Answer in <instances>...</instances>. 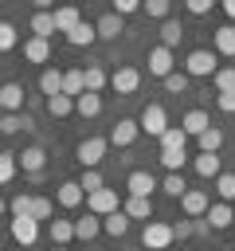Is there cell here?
<instances>
[{
  "label": "cell",
  "mask_w": 235,
  "mask_h": 251,
  "mask_svg": "<svg viewBox=\"0 0 235 251\" xmlns=\"http://www.w3.org/2000/svg\"><path fill=\"white\" fill-rule=\"evenodd\" d=\"M192 169H196L204 180H215V176L223 173V169H219V153H200V157L192 161Z\"/></svg>",
  "instance_id": "obj_22"
},
{
  "label": "cell",
  "mask_w": 235,
  "mask_h": 251,
  "mask_svg": "<svg viewBox=\"0 0 235 251\" xmlns=\"http://www.w3.org/2000/svg\"><path fill=\"white\" fill-rule=\"evenodd\" d=\"M20 126H24V133H31V129H35V118H31V114H24V110H20Z\"/></svg>",
  "instance_id": "obj_52"
},
{
  "label": "cell",
  "mask_w": 235,
  "mask_h": 251,
  "mask_svg": "<svg viewBox=\"0 0 235 251\" xmlns=\"http://www.w3.org/2000/svg\"><path fill=\"white\" fill-rule=\"evenodd\" d=\"M110 86H114L118 94H133V90L141 86V71H137V67H118V71L110 75Z\"/></svg>",
  "instance_id": "obj_9"
},
{
  "label": "cell",
  "mask_w": 235,
  "mask_h": 251,
  "mask_svg": "<svg viewBox=\"0 0 235 251\" xmlns=\"http://www.w3.org/2000/svg\"><path fill=\"white\" fill-rule=\"evenodd\" d=\"M137 133H141V126H137L133 118H118V122H114V129H110V145L125 149V145H133V141H137Z\"/></svg>",
  "instance_id": "obj_5"
},
{
  "label": "cell",
  "mask_w": 235,
  "mask_h": 251,
  "mask_svg": "<svg viewBox=\"0 0 235 251\" xmlns=\"http://www.w3.org/2000/svg\"><path fill=\"white\" fill-rule=\"evenodd\" d=\"M212 126V118H208V110H188L184 118H180V129L188 133V137H200L204 129Z\"/></svg>",
  "instance_id": "obj_16"
},
{
  "label": "cell",
  "mask_w": 235,
  "mask_h": 251,
  "mask_svg": "<svg viewBox=\"0 0 235 251\" xmlns=\"http://www.w3.org/2000/svg\"><path fill=\"white\" fill-rule=\"evenodd\" d=\"M172 239H176V235H172V224H164V220H145L141 243H145L149 251H164V247H168Z\"/></svg>",
  "instance_id": "obj_2"
},
{
  "label": "cell",
  "mask_w": 235,
  "mask_h": 251,
  "mask_svg": "<svg viewBox=\"0 0 235 251\" xmlns=\"http://www.w3.org/2000/svg\"><path fill=\"white\" fill-rule=\"evenodd\" d=\"M24 59H27V63H47V59H51V43L39 39V35L24 39Z\"/></svg>",
  "instance_id": "obj_19"
},
{
  "label": "cell",
  "mask_w": 235,
  "mask_h": 251,
  "mask_svg": "<svg viewBox=\"0 0 235 251\" xmlns=\"http://www.w3.org/2000/svg\"><path fill=\"white\" fill-rule=\"evenodd\" d=\"M16 153H0V184H8L12 176H16Z\"/></svg>",
  "instance_id": "obj_44"
},
{
  "label": "cell",
  "mask_w": 235,
  "mask_h": 251,
  "mask_svg": "<svg viewBox=\"0 0 235 251\" xmlns=\"http://www.w3.org/2000/svg\"><path fill=\"white\" fill-rule=\"evenodd\" d=\"M51 212H55V204L47 196H31V220H51Z\"/></svg>",
  "instance_id": "obj_41"
},
{
  "label": "cell",
  "mask_w": 235,
  "mask_h": 251,
  "mask_svg": "<svg viewBox=\"0 0 235 251\" xmlns=\"http://www.w3.org/2000/svg\"><path fill=\"white\" fill-rule=\"evenodd\" d=\"M204 220H208L215 231H223V227H231V220H235V216H231V204H227V200H219V204H208Z\"/></svg>",
  "instance_id": "obj_17"
},
{
  "label": "cell",
  "mask_w": 235,
  "mask_h": 251,
  "mask_svg": "<svg viewBox=\"0 0 235 251\" xmlns=\"http://www.w3.org/2000/svg\"><path fill=\"white\" fill-rule=\"evenodd\" d=\"M12 239H16L20 247H31V243L39 239V220H31V216H16V220H12Z\"/></svg>",
  "instance_id": "obj_8"
},
{
  "label": "cell",
  "mask_w": 235,
  "mask_h": 251,
  "mask_svg": "<svg viewBox=\"0 0 235 251\" xmlns=\"http://www.w3.org/2000/svg\"><path fill=\"white\" fill-rule=\"evenodd\" d=\"M212 4H215V0H184V8H188L192 16H208V12H212Z\"/></svg>",
  "instance_id": "obj_50"
},
{
  "label": "cell",
  "mask_w": 235,
  "mask_h": 251,
  "mask_svg": "<svg viewBox=\"0 0 235 251\" xmlns=\"http://www.w3.org/2000/svg\"><path fill=\"white\" fill-rule=\"evenodd\" d=\"M180 39H184L180 20H161V43H164V47H176Z\"/></svg>",
  "instance_id": "obj_30"
},
{
  "label": "cell",
  "mask_w": 235,
  "mask_h": 251,
  "mask_svg": "<svg viewBox=\"0 0 235 251\" xmlns=\"http://www.w3.org/2000/svg\"><path fill=\"white\" fill-rule=\"evenodd\" d=\"M219 4H223V12H227V16L235 20V0H219Z\"/></svg>",
  "instance_id": "obj_54"
},
{
  "label": "cell",
  "mask_w": 235,
  "mask_h": 251,
  "mask_svg": "<svg viewBox=\"0 0 235 251\" xmlns=\"http://www.w3.org/2000/svg\"><path fill=\"white\" fill-rule=\"evenodd\" d=\"M31 4H35L39 12H51V4H55V0H31Z\"/></svg>",
  "instance_id": "obj_53"
},
{
  "label": "cell",
  "mask_w": 235,
  "mask_h": 251,
  "mask_svg": "<svg viewBox=\"0 0 235 251\" xmlns=\"http://www.w3.org/2000/svg\"><path fill=\"white\" fill-rule=\"evenodd\" d=\"M78 184H82V192H94V188H106V184H102V173H98V169H82V180H78Z\"/></svg>",
  "instance_id": "obj_45"
},
{
  "label": "cell",
  "mask_w": 235,
  "mask_h": 251,
  "mask_svg": "<svg viewBox=\"0 0 235 251\" xmlns=\"http://www.w3.org/2000/svg\"><path fill=\"white\" fill-rule=\"evenodd\" d=\"M102 231H106V235H114V239H121V235L129 231V216H125L121 208H114L110 216H102Z\"/></svg>",
  "instance_id": "obj_20"
},
{
  "label": "cell",
  "mask_w": 235,
  "mask_h": 251,
  "mask_svg": "<svg viewBox=\"0 0 235 251\" xmlns=\"http://www.w3.org/2000/svg\"><path fill=\"white\" fill-rule=\"evenodd\" d=\"M31 35H39V39H51V35H55V8L31 16Z\"/></svg>",
  "instance_id": "obj_25"
},
{
  "label": "cell",
  "mask_w": 235,
  "mask_h": 251,
  "mask_svg": "<svg viewBox=\"0 0 235 251\" xmlns=\"http://www.w3.org/2000/svg\"><path fill=\"white\" fill-rule=\"evenodd\" d=\"M20 4H24V0H20Z\"/></svg>",
  "instance_id": "obj_59"
},
{
  "label": "cell",
  "mask_w": 235,
  "mask_h": 251,
  "mask_svg": "<svg viewBox=\"0 0 235 251\" xmlns=\"http://www.w3.org/2000/svg\"><path fill=\"white\" fill-rule=\"evenodd\" d=\"M8 208H12V216H31V196H27V192H20V196H12V200H8Z\"/></svg>",
  "instance_id": "obj_46"
},
{
  "label": "cell",
  "mask_w": 235,
  "mask_h": 251,
  "mask_svg": "<svg viewBox=\"0 0 235 251\" xmlns=\"http://www.w3.org/2000/svg\"><path fill=\"white\" fill-rule=\"evenodd\" d=\"M70 110H74V98H70V94H51V98H47V114H51V118H67Z\"/></svg>",
  "instance_id": "obj_32"
},
{
  "label": "cell",
  "mask_w": 235,
  "mask_h": 251,
  "mask_svg": "<svg viewBox=\"0 0 235 251\" xmlns=\"http://www.w3.org/2000/svg\"><path fill=\"white\" fill-rule=\"evenodd\" d=\"M184 141H188V133H184L180 126H168V129L161 133V149H184Z\"/></svg>",
  "instance_id": "obj_35"
},
{
  "label": "cell",
  "mask_w": 235,
  "mask_h": 251,
  "mask_svg": "<svg viewBox=\"0 0 235 251\" xmlns=\"http://www.w3.org/2000/svg\"><path fill=\"white\" fill-rule=\"evenodd\" d=\"M86 90V78H82V71L74 67V71H63V94H70V98H78Z\"/></svg>",
  "instance_id": "obj_31"
},
{
  "label": "cell",
  "mask_w": 235,
  "mask_h": 251,
  "mask_svg": "<svg viewBox=\"0 0 235 251\" xmlns=\"http://www.w3.org/2000/svg\"><path fill=\"white\" fill-rule=\"evenodd\" d=\"M180 208H184V216H204L208 212V192H200V188H184V196H180Z\"/></svg>",
  "instance_id": "obj_14"
},
{
  "label": "cell",
  "mask_w": 235,
  "mask_h": 251,
  "mask_svg": "<svg viewBox=\"0 0 235 251\" xmlns=\"http://www.w3.org/2000/svg\"><path fill=\"white\" fill-rule=\"evenodd\" d=\"M212 51H215V55L235 59V24H223V27H215V31H212Z\"/></svg>",
  "instance_id": "obj_12"
},
{
  "label": "cell",
  "mask_w": 235,
  "mask_h": 251,
  "mask_svg": "<svg viewBox=\"0 0 235 251\" xmlns=\"http://www.w3.org/2000/svg\"><path fill=\"white\" fill-rule=\"evenodd\" d=\"M86 208L94 216H110L118 208V192L114 188H94V192H86Z\"/></svg>",
  "instance_id": "obj_7"
},
{
  "label": "cell",
  "mask_w": 235,
  "mask_h": 251,
  "mask_svg": "<svg viewBox=\"0 0 235 251\" xmlns=\"http://www.w3.org/2000/svg\"><path fill=\"white\" fill-rule=\"evenodd\" d=\"M0 20H4V16H0Z\"/></svg>",
  "instance_id": "obj_58"
},
{
  "label": "cell",
  "mask_w": 235,
  "mask_h": 251,
  "mask_svg": "<svg viewBox=\"0 0 235 251\" xmlns=\"http://www.w3.org/2000/svg\"><path fill=\"white\" fill-rule=\"evenodd\" d=\"M82 78H86V90H94V94H98V90H102V86L110 82V75H106L102 67H94V63H90V67L82 71Z\"/></svg>",
  "instance_id": "obj_34"
},
{
  "label": "cell",
  "mask_w": 235,
  "mask_h": 251,
  "mask_svg": "<svg viewBox=\"0 0 235 251\" xmlns=\"http://www.w3.org/2000/svg\"><path fill=\"white\" fill-rule=\"evenodd\" d=\"M149 75H157V78H164V75H172V47H164V43H157V47L149 51Z\"/></svg>",
  "instance_id": "obj_11"
},
{
  "label": "cell",
  "mask_w": 235,
  "mask_h": 251,
  "mask_svg": "<svg viewBox=\"0 0 235 251\" xmlns=\"http://www.w3.org/2000/svg\"><path fill=\"white\" fill-rule=\"evenodd\" d=\"M94 31H98V39H118V35H121V16H118V12H106V16L94 24Z\"/></svg>",
  "instance_id": "obj_26"
},
{
  "label": "cell",
  "mask_w": 235,
  "mask_h": 251,
  "mask_svg": "<svg viewBox=\"0 0 235 251\" xmlns=\"http://www.w3.org/2000/svg\"><path fill=\"white\" fill-rule=\"evenodd\" d=\"M55 200H59L63 208H78V204L86 200V192H82V184H78V180H63V184L55 188Z\"/></svg>",
  "instance_id": "obj_13"
},
{
  "label": "cell",
  "mask_w": 235,
  "mask_h": 251,
  "mask_svg": "<svg viewBox=\"0 0 235 251\" xmlns=\"http://www.w3.org/2000/svg\"><path fill=\"white\" fill-rule=\"evenodd\" d=\"M145 133H153V137H161L164 129H168V114H164V106L161 102H149L145 110H141V122H137Z\"/></svg>",
  "instance_id": "obj_4"
},
{
  "label": "cell",
  "mask_w": 235,
  "mask_h": 251,
  "mask_svg": "<svg viewBox=\"0 0 235 251\" xmlns=\"http://www.w3.org/2000/svg\"><path fill=\"white\" fill-rule=\"evenodd\" d=\"M180 251H184V247H180Z\"/></svg>",
  "instance_id": "obj_60"
},
{
  "label": "cell",
  "mask_w": 235,
  "mask_h": 251,
  "mask_svg": "<svg viewBox=\"0 0 235 251\" xmlns=\"http://www.w3.org/2000/svg\"><path fill=\"white\" fill-rule=\"evenodd\" d=\"M212 82H215L219 94H223V90H235V67H219V71L212 75Z\"/></svg>",
  "instance_id": "obj_39"
},
{
  "label": "cell",
  "mask_w": 235,
  "mask_h": 251,
  "mask_svg": "<svg viewBox=\"0 0 235 251\" xmlns=\"http://www.w3.org/2000/svg\"><path fill=\"white\" fill-rule=\"evenodd\" d=\"M215 106H219L223 114H235V90H223V94H215Z\"/></svg>",
  "instance_id": "obj_49"
},
{
  "label": "cell",
  "mask_w": 235,
  "mask_h": 251,
  "mask_svg": "<svg viewBox=\"0 0 235 251\" xmlns=\"http://www.w3.org/2000/svg\"><path fill=\"white\" fill-rule=\"evenodd\" d=\"M161 82H164L168 94H184V90H188V75H184V71H172V75H164Z\"/></svg>",
  "instance_id": "obj_38"
},
{
  "label": "cell",
  "mask_w": 235,
  "mask_h": 251,
  "mask_svg": "<svg viewBox=\"0 0 235 251\" xmlns=\"http://www.w3.org/2000/svg\"><path fill=\"white\" fill-rule=\"evenodd\" d=\"M39 90L51 98V94H63V71H55V67H47L43 75H39Z\"/></svg>",
  "instance_id": "obj_28"
},
{
  "label": "cell",
  "mask_w": 235,
  "mask_h": 251,
  "mask_svg": "<svg viewBox=\"0 0 235 251\" xmlns=\"http://www.w3.org/2000/svg\"><path fill=\"white\" fill-rule=\"evenodd\" d=\"M0 106H4V114H20L24 110V86L20 82H4L0 86Z\"/></svg>",
  "instance_id": "obj_15"
},
{
  "label": "cell",
  "mask_w": 235,
  "mask_h": 251,
  "mask_svg": "<svg viewBox=\"0 0 235 251\" xmlns=\"http://www.w3.org/2000/svg\"><path fill=\"white\" fill-rule=\"evenodd\" d=\"M74 110H78L82 118H98V114H102V94H94V90H82V94L74 98Z\"/></svg>",
  "instance_id": "obj_21"
},
{
  "label": "cell",
  "mask_w": 235,
  "mask_h": 251,
  "mask_svg": "<svg viewBox=\"0 0 235 251\" xmlns=\"http://www.w3.org/2000/svg\"><path fill=\"white\" fill-rule=\"evenodd\" d=\"M51 251H67V247H63V243H51Z\"/></svg>",
  "instance_id": "obj_56"
},
{
  "label": "cell",
  "mask_w": 235,
  "mask_h": 251,
  "mask_svg": "<svg viewBox=\"0 0 235 251\" xmlns=\"http://www.w3.org/2000/svg\"><path fill=\"white\" fill-rule=\"evenodd\" d=\"M196 141H200V153H219V145H223V129H219V126H208Z\"/></svg>",
  "instance_id": "obj_29"
},
{
  "label": "cell",
  "mask_w": 235,
  "mask_h": 251,
  "mask_svg": "<svg viewBox=\"0 0 235 251\" xmlns=\"http://www.w3.org/2000/svg\"><path fill=\"white\" fill-rule=\"evenodd\" d=\"M16 165H20L27 176H39V173H43V165H47V153H43V145H27L24 153H16Z\"/></svg>",
  "instance_id": "obj_6"
},
{
  "label": "cell",
  "mask_w": 235,
  "mask_h": 251,
  "mask_svg": "<svg viewBox=\"0 0 235 251\" xmlns=\"http://www.w3.org/2000/svg\"><path fill=\"white\" fill-rule=\"evenodd\" d=\"M94 39H98V31H94V24H86V20H78V24L67 31V43H70V47H90Z\"/></svg>",
  "instance_id": "obj_18"
},
{
  "label": "cell",
  "mask_w": 235,
  "mask_h": 251,
  "mask_svg": "<svg viewBox=\"0 0 235 251\" xmlns=\"http://www.w3.org/2000/svg\"><path fill=\"white\" fill-rule=\"evenodd\" d=\"M153 188H157V176H153L149 169H133V173L125 176V192H129V196H149Z\"/></svg>",
  "instance_id": "obj_10"
},
{
  "label": "cell",
  "mask_w": 235,
  "mask_h": 251,
  "mask_svg": "<svg viewBox=\"0 0 235 251\" xmlns=\"http://www.w3.org/2000/svg\"><path fill=\"white\" fill-rule=\"evenodd\" d=\"M16 47H20V31L8 20H0V51H16Z\"/></svg>",
  "instance_id": "obj_37"
},
{
  "label": "cell",
  "mask_w": 235,
  "mask_h": 251,
  "mask_svg": "<svg viewBox=\"0 0 235 251\" xmlns=\"http://www.w3.org/2000/svg\"><path fill=\"white\" fill-rule=\"evenodd\" d=\"M74 239V220H51V243H70Z\"/></svg>",
  "instance_id": "obj_33"
},
{
  "label": "cell",
  "mask_w": 235,
  "mask_h": 251,
  "mask_svg": "<svg viewBox=\"0 0 235 251\" xmlns=\"http://www.w3.org/2000/svg\"><path fill=\"white\" fill-rule=\"evenodd\" d=\"M0 118H4V106H0Z\"/></svg>",
  "instance_id": "obj_57"
},
{
  "label": "cell",
  "mask_w": 235,
  "mask_h": 251,
  "mask_svg": "<svg viewBox=\"0 0 235 251\" xmlns=\"http://www.w3.org/2000/svg\"><path fill=\"white\" fill-rule=\"evenodd\" d=\"M141 8H145L153 20H168V8H172V0H141Z\"/></svg>",
  "instance_id": "obj_42"
},
{
  "label": "cell",
  "mask_w": 235,
  "mask_h": 251,
  "mask_svg": "<svg viewBox=\"0 0 235 251\" xmlns=\"http://www.w3.org/2000/svg\"><path fill=\"white\" fill-rule=\"evenodd\" d=\"M4 212H8V200H4V196H0V216H4Z\"/></svg>",
  "instance_id": "obj_55"
},
{
  "label": "cell",
  "mask_w": 235,
  "mask_h": 251,
  "mask_svg": "<svg viewBox=\"0 0 235 251\" xmlns=\"http://www.w3.org/2000/svg\"><path fill=\"white\" fill-rule=\"evenodd\" d=\"M106 137H86V141H78V149H74V157H78V165L82 169H98V161L106 157Z\"/></svg>",
  "instance_id": "obj_3"
},
{
  "label": "cell",
  "mask_w": 235,
  "mask_h": 251,
  "mask_svg": "<svg viewBox=\"0 0 235 251\" xmlns=\"http://www.w3.org/2000/svg\"><path fill=\"white\" fill-rule=\"evenodd\" d=\"M78 20H82V12H78L74 4H63V8H55V31H63V35H67V31H70Z\"/></svg>",
  "instance_id": "obj_24"
},
{
  "label": "cell",
  "mask_w": 235,
  "mask_h": 251,
  "mask_svg": "<svg viewBox=\"0 0 235 251\" xmlns=\"http://www.w3.org/2000/svg\"><path fill=\"white\" fill-rule=\"evenodd\" d=\"M215 63H219V55H215V51L196 47V51L184 59V75H188V78H208V75H215V71H219Z\"/></svg>",
  "instance_id": "obj_1"
},
{
  "label": "cell",
  "mask_w": 235,
  "mask_h": 251,
  "mask_svg": "<svg viewBox=\"0 0 235 251\" xmlns=\"http://www.w3.org/2000/svg\"><path fill=\"white\" fill-rule=\"evenodd\" d=\"M215 192L231 204V200H235V173H219V176H215Z\"/></svg>",
  "instance_id": "obj_40"
},
{
  "label": "cell",
  "mask_w": 235,
  "mask_h": 251,
  "mask_svg": "<svg viewBox=\"0 0 235 251\" xmlns=\"http://www.w3.org/2000/svg\"><path fill=\"white\" fill-rule=\"evenodd\" d=\"M141 8V0H114V12L118 16H129V12H137Z\"/></svg>",
  "instance_id": "obj_51"
},
{
  "label": "cell",
  "mask_w": 235,
  "mask_h": 251,
  "mask_svg": "<svg viewBox=\"0 0 235 251\" xmlns=\"http://www.w3.org/2000/svg\"><path fill=\"white\" fill-rule=\"evenodd\" d=\"M24 126H20V114H4L0 118V133H20Z\"/></svg>",
  "instance_id": "obj_48"
},
{
  "label": "cell",
  "mask_w": 235,
  "mask_h": 251,
  "mask_svg": "<svg viewBox=\"0 0 235 251\" xmlns=\"http://www.w3.org/2000/svg\"><path fill=\"white\" fill-rule=\"evenodd\" d=\"M129 220H149L153 216V200L149 196H125V208H121Z\"/></svg>",
  "instance_id": "obj_23"
},
{
  "label": "cell",
  "mask_w": 235,
  "mask_h": 251,
  "mask_svg": "<svg viewBox=\"0 0 235 251\" xmlns=\"http://www.w3.org/2000/svg\"><path fill=\"white\" fill-rule=\"evenodd\" d=\"M184 161H188V153H184V149H161V165H164L168 173H180V169H184Z\"/></svg>",
  "instance_id": "obj_36"
},
{
  "label": "cell",
  "mask_w": 235,
  "mask_h": 251,
  "mask_svg": "<svg viewBox=\"0 0 235 251\" xmlns=\"http://www.w3.org/2000/svg\"><path fill=\"white\" fill-rule=\"evenodd\" d=\"M161 188H164V192H168V196H176V200H180V196H184V188H188V184H184V176H180V173H168V176H164V184H161Z\"/></svg>",
  "instance_id": "obj_43"
},
{
  "label": "cell",
  "mask_w": 235,
  "mask_h": 251,
  "mask_svg": "<svg viewBox=\"0 0 235 251\" xmlns=\"http://www.w3.org/2000/svg\"><path fill=\"white\" fill-rule=\"evenodd\" d=\"M172 235H176V239L196 235V220H192V216H188V220H176V224H172Z\"/></svg>",
  "instance_id": "obj_47"
},
{
  "label": "cell",
  "mask_w": 235,
  "mask_h": 251,
  "mask_svg": "<svg viewBox=\"0 0 235 251\" xmlns=\"http://www.w3.org/2000/svg\"><path fill=\"white\" fill-rule=\"evenodd\" d=\"M98 231H102V216L86 212L82 220H74V239H94Z\"/></svg>",
  "instance_id": "obj_27"
}]
</instances>
